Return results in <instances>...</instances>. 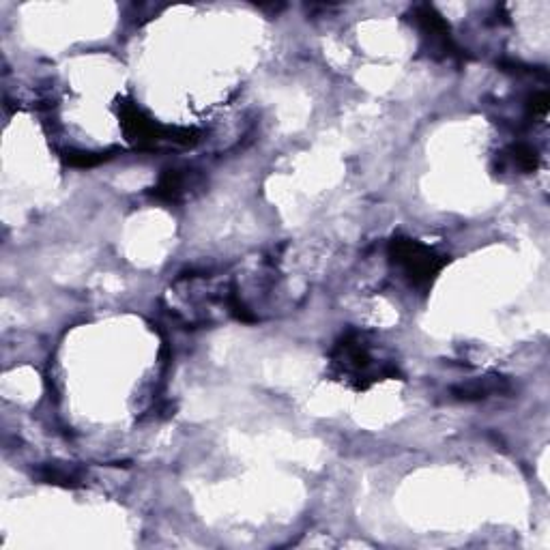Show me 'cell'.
Listing matches in <instances>:
<instances>
[{
    "instance_id": "1",
    "label": "cell",
    "mask_w": 550,
    "mask_h": 550,
    "mask_svg": "<svg viewBox=\"0 0 550 550\" xmlns=\"http://www.w3.org/2000/svg\"><path fill=\"white\" fill-rule=\"evenodd\" d=\"M331 374L355 389H368L379 381L394 379L398 368L392 361L376 355L374 342H370L366 334L349 331L331 351Z\"/></svg>"
},
{
    "instance_id": "2",
    "label": "cell",
    "mask_w": 550,
    "mask_h": 550,
    "mask_svg": "<svg viewBox=\"0 0 550 550\" xmlns=\"http://www.w3.org/2000/svg\"><path fill=\"white\" fill-rule=\"evenodd\" d=\"M119 114L127 140L134 142L138 149L144 151H159L166 147H192L194 142L200 140V134L196 129L168 127L153 121L147 112L134 104V101H123Z\"/></svg>"
},
{
    "instance_id": "3",
    "label": "cell",
    "mask_w": 550,
    "mask_h": 550,
    "mask_svg": "<svg viewBox=\"0 0 550 550\" xmlns=\"http://www.w3.org/2000/svg\"><path fill=\"white\" fill-rule=\"evenodd\" d=\"M389 260L400 271V275L415 288H426L445 267V256L430 245L409 237H396L389 243Z\"/></svg>"
},
{
    "instance_id": "4",
    "label": "cell",
    "mask_w": 550,
    "mask_h": 550,
    "mask_svg": "<svg viewBox=\"0 0 550 550\" xmlns=\"http://www.w3.org/2000/svg\"><path fill=\"white\" fill-rule=\"evenodd\" d=\"M413 20L419 26V31L428 39L430 52L441 54V56H458V48L450 35V24H447L434 7L430 5H419L413 11Z\"/></svg>"
},
{
    "instance_id": "5",
    "label": "cell",
    "mask_w": 550,
    "mask_h": 550,
    "mask_svg": "<svg viewBox=\"0 0 550 550\" xmlns=\"http://www.w3.org/2000/svg\"><path fill=\"white\" fill-rule=\"evenodd\" d=\"M198 175L190 168H168L162 172L157 185L153 187V196L162 202H170L177 205L192 196L194 190H198Z\"/></svg>"
},
{
    "instance_id": "6",
    "label": "cell",
    "mask_w": 550,
    "mask_h": 550,
    "mask_svg": "<svg viewBox=\"0 0 550 550\" xmlns=\"http://www.w3.org/2000/svg\"><path fill=\"white\" fill-rule=\"evenodd\" d=\"M39 477L43 482L74 488L80 486L84 480V471L74 465H65V462H50L39 469Z\"/></svg>"
},
{
    "instance_id": "7",
    "label": "cell",
    "mask_w": 550,
    "mask_h": 550,
    "mask_svg": "<svg viewBox=\"0 0 550 550\" xmlns=\"http://www.w3.org/2000/svg\"><path fill=\"white\" fill-rule=\"evenodd\" d=\"M505 389H508V383L503 379H497V376H490V379H477L467 385H460L454 389V394L460 400H482L490 394L505 392Z\"/></svg>"
},
{
    "instance_id": "8",
    "label": "cell",
    "mask_w": 550,
    "mask_h": 550,
    "mask_svg": "<svg viewBox=\"0 0 550 550\" xmlns=\"http://www.w3.org/2000/svg\"><path fill=\"white\" fill-rule=\"evenodd\" d=\"M503 157H505V162L520 172H533L535 168H538V162H540L538 151H535L527 142L512 144V147L505 151Z\"/></svg>"
},
{
    "instance_id": "9",
    "label": "cell",
    "mask_w": 550,
    "mask_h": 550,
    "mask_svg": "<svg viewBox=\"0 0 550 550\" xmlns=\"http://www.w3.org/2000/svg\"><path fill=\"white\" fill-rule=\"evenodd\" d=\"M65 159L71 166L91 168V166L106 162V159H110V155L108 153H91V151H67Z\"/></svg>"
}]
</instances>
